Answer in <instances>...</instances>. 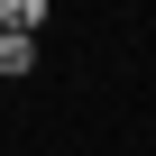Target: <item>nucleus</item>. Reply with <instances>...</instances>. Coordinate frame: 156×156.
Segmentation results:
<instances>
[{"label":"nucleus","mask_w":156,"mask_h":156,"mask_svg":"<svg viewBox=\"0 0 156 156\" xmlns=\"http://www.w3.org/2000/svg\"><path fill=\"white\" fill-rule=\"evenodd\" d=\"M28 73H37V37L0 28V83H28Z\"/></svg>","instance_id":"nucleus-1"},{"label":"nucleus","mask_w":156,"mask_h":156,"mask_svg":"<svg viewBox=\"0 0 156 156\" xmlns=\"http://www.w3.org/2000/svg\"><path fill=\"white\" fill-rule=\"evenodd\" d=\"M0 28H19V37H37V28H46V0H0Z\"/></svg>","instance_id":"nucleus-2"}]
</instances>
